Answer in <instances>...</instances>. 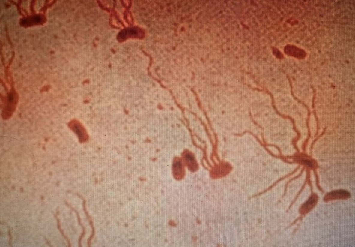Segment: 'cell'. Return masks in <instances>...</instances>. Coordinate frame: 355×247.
Returning <instances> with one entry per match:
<instances>
[{
    "label": "cell",
    "instance_id": "obj_1",
    "mask_svg": "<svg viewBox=\"0 0 355 247\" xmlns=\"http://www.w3.org/2000/svg\"><path fill=\"white\" fill-rule=\"evenodd\" d=\"M65 204L67 205V206H69V207H70V209H72L73 211H74L76 213L77 216V219H78V223H79V225H80L81 227H82V229H83V231H83V232H82V235H81V236H80V237L79 238V247H81V246H82V245H81V241H82V238H83V237L84 236V235H85V228H84V227H83V225H82V223H81V221H80V218L79 215V214H78V212L76 211V209H75L74 208H73V207L72 206H71V205H70V204H69L68 203H67V201H65Z\"/></svg>",
    "mask_w": 355,
    "mask_h": 247
},
{
    "label": "cell",
    "instance_id": "obj_3",
    "mask_svg": "<svg viewBox=\"0 0 355 247\" xmlns=\"http://www.w3.org/2000/svg\"><path fill=\"white\" fill-rule=\"evenodd\" d=\"M55 217L56 218L57 222V227H58V230H59V232L61 233V234L62 235V236L64 237V238L67 241V243L69 244V247H71V242H70V240H69V239L67 237V236L64 234V231H62V230L61 229V225H60V221H59V219H58V217L57 214H55Z\"/></svg>",
    "mask_w": 355,
    "mask_h": 247
},
{
    "label": "cell",
    "instance_id": "obj_2",
    "mask_svg": "<svg viewBox=\"0 0 355 247\" xmlns=\"http://www.w3.org/2000/svg\"><path fill=\"white\" fill-rule=\"evenodd\" d=\"M330 196H333L332 198H342V197H350V195L349 193H348L347 191H336L332 192V193H330Z\"/></svg>",
    "mask_w": 355,
    "mask_h": 247
}]
</instances>
